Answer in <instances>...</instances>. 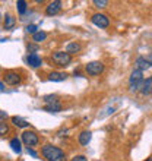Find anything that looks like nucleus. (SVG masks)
Masks as SVG:
<instances>
[{
	"label": "nucleus",
	"mask_w": 152,
	"mask_h": 161,
	"mask_svg": "<svg viewBox=\"0 0 152 161\" xmlns=\"http://www.w3.org/2000/svg\"><path fill=\"white\" fill-rule=\"evenodd\" d=\"M6 119H8V113L0 110V120H6Z\"/></svg>",
	"instance_id": "obj_26"
},
{
	"label": "nucleus",
	"mask_w": 152,
	"mask_h": 161,
	"mask_svg": "<svg viewBox=\"0 0 152 161\" xmlns=\"http://www.w3.org/2000/svg\"><path fill=\"white\" fill-rule=\"evenodd\" d=\"M10 148H12L13 153L21 154V151H22V148H21V141L18 139V138H13V139L10 141Z\"/></svg>",
	"instance_id": "obj_17"
},
{
	"label": "nucleus",
	"mask_w": 152,
	"mask_h": 161,
	"mask_svg": "<svg viewBox=\"0 0 152 161\" xmlns=\"http://www.w3.org/2000/svg\"><path fill=\"white\" fill-rule=\"evenodd\" d=\"M146 161H152V160H151V158H149V160H146Z\"/></svg>",
	"instance_id": "obj_30"
},
{
	"label": "nucleus",
	"mask_w": 152,
	"mask_h": 161,
	"mask_svg": "<svg viewBox=\"0 0 152 161\" xmlns=\"http://www.w3.org/2000/svg\"><path fill=\"white\" fill-rule=\"evenodd\" d=\"M85 70H86V73L88 75H91V76H97V75H100V73H102V70H104V64L101 63V62H89V63L85 64Z\"/></svg>",
	"instance_id": "obj_4"
},
{
	"label": "nucleus",
	"mask_w": 152,
	"mask_h": 161,
	"mask_svg": "<svg viewBox=\"0 0 152 161\" xmlns=\"http://www.w3.org/2000/svg\"><path fill=\"white\" fill-rule=\"evenodd\" d=\"M144 79V73L139 69H133L130 73V79H129V84H136V82H142Z\"/></svg>",
	"instance_id": "obj_9"
},
{
	"label": "nucleus",
	"mask_w": 152,
	"mask_h": 161,
	"mask_svg": "<svg viewBox=\"0 0 152 161\" xmlns=\"http://www.w3.org/2000/svg\"><path fill=\"white\" fill-rule=\"evenodd\" d=\"M8 132H9V126L4 122H0V136L6 135Z\"/></svg>",
	"instance_id": "obj_22"
},
{
	"label": "nucleus",
	"mask_w": 152,
	"mask_h": 161,
	"mask_svg": "<svg viewBox=\"0 0 152 161\" xmlns=\"http://www.w3.org/2000/svg\"><path fill=\"white\" fill-rule=\"evenodd\" d=\"M41 154L48 161H66V155H64L63 149L59 147H54V145H44L41 148Z\"/></svg>",
	"instance_id": "obj_1"
},
{
	"label": "nucleus",
	"mask_w": 152,
	"mask_h": 161,
	"mask_svg": "<svg viewBox=\"0 0 152 161\" xmlns=\"http://www.w3.org/2000/svg\"><path fill=\"white\" fill-rule=\"evenodd\" d=\"M16 8H18V12L19 15H24L26 10V2L25 0H18L16 2Z\"/></svg>",
	"instance_id": "obj_20"
},
{
	"label": "nucleus",
	"mask_w": 152,
	"mask_h": 161,
	"mask_svg": "<svg viewBox=\"0 0 152 161\" xmlns=\"http://www.w3.org/2000/svg\"><path fill=\"white\" fill-rule=\"evenodd\" d=\"M51 59L57 66H62V68H66L69 66V63L72 62V56L69 53H64V51H56L54 54L51 56Z\"/></svg>",
	"instance_id": "obj_2"
},
{
	"label": "nucleus",
	"mask_w": 152,
	"mask_h": 161,
	"mask_svg": "<svg viewBox=\"0 0 152 161\" xmlns=\"http://www.w3.org/2000/svg\"><path fill=\"white\" fill-rule=\"evenodd\" d=\"M15 26V18L12 15H6L4 16V30H12Z\"/></svg>",
	"instance_id": "obj_18"
},
{
	"label": "nucleus",
	"mask_w": 152,
	"mask_h": 161,
	"mask_svg": "<svg viewBox=\"0 0 152 161\" xmlns=\"http://www.w3.org/2000/svg\"><path fill=\"white\" fill-rule=\"evenodd\" d=\"M62 10V2L59 0H54V2H50L46 8V15L47 16H53V15H57V13Z\"/></svg>",
	"instance_id": "obj_7"
},
{
	"label": "nucleus",
	"mask_w": 152,
	"mask_h": 161,
	"mask_svg": "<svg viewBox=\"0 0 152 161\" xmlns=\"http://www.w3.org/2000/svg\"><path fill=\"white\" fill-rule=\"evenodd\" d=\"M26 32H28V34H37L38 31H37V25H28L26 26Z\"/></svg>",
	"instance_id": "obj_24"
},
{
	"label": "nucleus",
	"mask_w": 152,
	"mask_h": 161,
	"mask_svg": "<svg viewBox=\"0 0 152 161\" xmlns=\"http://www.w3.org/2000/svg\"><path fill=\"white\" fill-rule=\"evenodd\" d=\"M135 66H136V69H139V70H142V72H144V70H146V69L151 68V64L148 63V60L145 59V57H142V56L136 59Z\"/></svg>",
	"instance_id": "obj_11"
},
{
	"label": "nucleus",
	"mask_w": 152,
	"mask_h": 161,
	"mask_svg": "<svg viewBox=\"0 0 152 161\" xmlns=\"http://www.w3.org/2000/svg\"><path fill=\"white\" fill-rule=\"evenodd\" d=\"M70 161H88V158L85 157V155H75Z\"/></svg>",
	"instance_id": "obj_25"
},
{
	"label": "nucleus",
	"mask_w": 152,
	"mask_h": 161,
	"mask_svg": "<svg viewBox=\"0 0 152 161\" xmlns=\"http://www.w3.org/2000/svg\"><path fill=\"white\" fill-rule=\"evenodd\" d=\"M151 160H152V157H151Z\"/></svg>",
	"instance_id": "obj_31"
},
{
	"label": "nucleus",
	"mask_w": 152,
	"mask_h": 161,
	"mask_svg": "<svg viewBox=\"0 0 152 161\" xmlns=\"http://www.w3.org/2000/svg\"><path fill=\"white\" fill-rule=\"evenodd\" d=\"M79 51H80V46L78 42H69L68 47H66V53H69L70 56L75 54V53H79Z\"/></svg>",
	"instance_id": "obj_15"
},
{
	"label": "nucleus",
	"mask_w": 152,
	"mask_h": 161,
	"mask_svg": "<svg viewBox=\"0 0 152 161\" xmlns=\"http://www.w3.org/2000/svg\"><path fill=\"white\" fill-rule=\"evenodd\" d=\"M145 59L148 60V63H149V64H151V66H152V53H151V54H148V56H146Z\"/></svg>",
	"instance_id": "obj_28"
},
{
	"label": "nucleus",
	"mask_w": 152,
	"mask_h": 161,
	"mask_svg": "<svg viewBox=\"0 0 152 161\" xmlns=\"http://www.w3.org/2000/svg\"><path fill=\"white\" fill-rule=\"evenodd\" d=\"M91 138H92V133L89 130H84V132H80L78 141H79L80 145H88L89 142H91Z\"/></svg>",
	"instance_id": "obj_12"
},
{
	"label": "nucleus",
	"mask_w": 152,
	"mask_h": 161,
	"mask_svg": "<svg viewBox=\"0 0 152 161\" xmlns=\"http://www.w3.org/2000/svg\"><path fill=\"white\" fill-rule=\"evenodd\" d=\"M12 123L16 127H28L30 126V123L26 122V120H24L22 117H18V116H13L12 117Z\"/></svg>",
	"instance_id": "obj_16"
},
{
	"label": "nucleus",
	"mask_w": 152,
	"mask_h": 161,
	"mask_svg": "<svg viewBox=\"0 0 152 161\" xmlns=\"http://www.w3.org/2000/svg\"><path fill=\"white\" fill-rule=\"evenodd\" d=\"M68 78V73H63V72H51L48 75V79L53 80V82H62Z\"/></svg>",
	"instance_id": "obj_13"
},
{
	"label": "nucleus",
	"mask_w": 152,
	"mask_h": 161,
	"mask_svg": "<svg viewBox=\"0 0 152 161\" xmlns=\"http://www.w3.org/2000/svg\"><path fill=\"white\" fill-rule=\"evenodd\" d=\"M3 80H4V84H8V85H12V86H15V85H18L19 82H21V76H19V73H18V72L9 70V72H4V75H3Z\"/></svg>",
	"instance_id": "obj_6"
},
{
	"label": "nucleus",
	"mask_w": 152,
	"mask_h": 161,
	"mask_svg": "<svg viewBox=\"0 0 152 161\" xmlns=\"http://www.w3.org/2000/svg\"><path fill=\"white\" fill-rule=\"evenodd\" d=\"M44 101H46V104H51V103H59V100H57L56 95H46Z\"/></svg>",
	"instance_id": "obj_21"
},
{
	"label": "nucleus",
	"mask_w": 152,
	"mask_h": 161,
	"mask_svg": "<svg viewBox=\"0 0 152 161\" xmlns=\"http://www.w3.org/2000/svg\"><path fill=\"white\" fill-rule=\"evenodd\" d=\"M46 38H47V32H44V31H38L37 34L32 35V41L34 42H41Z\"/></svg>",
	"instance_id": "obj_19"
},
{
	"label": "nucleus",
	"mask_w": 152,
	"mask_h": 161,
	"mask_svg": "<svg viewBox=\"0 0 152 161\" xmlns=\"http://www.w3.org/2000/svg\"><path fill=\"white\" fill-rule=\"evenodd\" d=\"M91 22H92L95 26H98V28H107V26L110 25V19H108L106 15H102V13H95V15H92Z\"/></svg>",
	"instance_id": "obj_5"
},
{
	"label": "nucleus",
	"mask_w": 152,
	"mask_h": 161,
	"mask_svg": "<svg viewBox=\"0 0 152 161\" xmlns=\"http://www.w3.org/2000/svg\"><path fill=\"white\" fill-rule=\"evenodd\" d=\"M140 94L142 95H152V76L148 78L146 80H144V85H142V89H140Z\"/></svg>",
	"instance_id": "obj_10"
},
{
	"label": "nucleus",
	"mask_w": 152,
	"mask_h": 161,
	"mask_svg": "<svg viewBox=\"0 0 152 161\" xmlns=\"http://www.w3.org/2000/svg\"><path fill=\"white\" fill-rule=\"evenodd\" d=\"M22 138V142L28 147V148H31V147H35V145H38V142H40V139H38V135L35 133L34 130H25L24 133L21 135Z\"/></svg>",
	"instance_id": "obj_3"
},
{
	"label": "nucleus",
	"mask_w": 152,
	"mask_h": 161,
	"mask_svg": "<svg viewBox=\"0 0 152 161\" xmlns=\"http://www.w3.org/2000/svg\"><path fill=\"white\" fill-rule=\"evenodd\" d=\"M94 4L97 8H106L107 4H108V2H106V0H94Z\"/></svg>",
	"instance_id": "obj_23"
},
{
	"label": "nucleus",
	"mask_w": 152,
	"mask_h": 161,
	"mask_svg": "<svg viewBox=\"0 0 152 161\" xmlns=\"http://www.w3.org/2000/svg\"><path fill=\"white\" fill-rule=\"evenodd\" d=\"M44 110L48 111V113H57V111L62 110V106H60V103H51V104L44 106Z\"/></svg>",
	"instance_id": "obj_14"
},
{
	"label": "nucleus",
	"mask_w": 152,
	"mask_h": 161,
	"mask_svg": "<svg viewBox=\"0 0 152 161\" xmlns=\"http://www.w3.org/2000/svg\"><path fill=\"white\" fill-rule=\"evenodd\" d=\"M26 62H28V64L32 66V68H40V66L42 64V59L37 54V53H31V54H28Z\"/></svg>",
	"instance_id": "obj_8"
},
{
	"label": "nucleus",
	"mask_w": 152,
	"mask_h": 161,
	"mask_svg": "<svg viewBox=\"0 0 152 161\" xmlns=\"http://www.w3.org/2000/svg\"><path fill=\"white\" fill-rule=\"evenodd\" d=\"M0 91H3V84L0 82Z\"/></svg>",
	"instance_id": "obj_29"
},
{
	"label": "nucleus",
	"mask_w": 152,
	"mask_h": 161,
	"mask_svg": "<svg viewBox=\"0 0 152 161\" xmlns=\"http://www.w3.org/2000/svg\"><path fill=\"white\" fill-rule=\"evenodd\" d=\"M26 151H28V154H31V155H32V157H34V158H37V157H38V154L35 153V151H34V149H32V148H28V149H26Z\"/></svg>",
	"instance_id": "obj_27"
}]
</instances>
